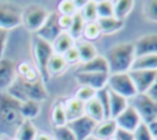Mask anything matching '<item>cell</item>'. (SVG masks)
<instances>
[{"label": "cell", "instance_id": "ba28073f", "mask_svg": "<svg viewBox=\"0 0 157 140\" xmlns=\"http://www.w3.org/2000/svg\"><path fill=\"white\" fill-rule=\"evenodd\" d=\"M129 104H131L136 109L144 123L148 124L152 120L157 119V102L146 93H137L131 98V102H129Z\"/></svg>", "mask_w": 157, "mask_h": 140}, {"label": "cell", "instance_id": "44dd1931", "mask_svg": "<svg viewBox=\"0 0 157 140\" xmlns=\"http://www.w3.org/2000/svg\"><path fill=\"white\" fill-rule=\"evenodd\" d=\"M76 44V41L70 36L69 32H61L59 37L53 42L52 47L55 54H61L64 55L70 48H72Z\"/></svg>", "mask_w": 157, "mask_h": 140}, {"label": "cell", "instance_id": "d590c367", "mask_svg": "<svg viewBox=\"0 0 157 140\" xmlns=\"http://www.w3.org/2000/svg\"><path fill=\"white\" fill-rule=\"evenodd\" d=\"M53 131H54V140H76L74 133L67 128V125L53 126Z\"/></svg>", "mask_w": 157, "mask_h": 140}, {"label": "cell", "instance_id": "5b68a950", "mask_svg": "<svg viewBox=\"0 0 157 140\" xmlns=\"http://www.w3.org/2000/svg\"><path fill=\"white\" fill-rule=\"evenodd\" d=\"M49 14L50 12L47 10V7L40 4H29L26 7H23L22 25L29 32L37 33L38 29L44 25Z\"/></svg>", "mask_w": 157, "mask_h": 140}, {"label": "cell", "instance_id": "bcb514c9", "mask_svg": "<svg viewBox=\"0 0 157 140\" xmlns=\"http://www.w3.org/2000/svg\"><path fill=\"white\" fill-rule=\"evenodd\" d=\"M147 126H148V130H150L151 135L153 136V139H157V119H155L151 123H148Z\"/></svg>", "mask_w": 157, "mask_h": 140}, {"label": "cell", "instance_id": "e0dca14e", "mask_svg": "<svg viewBox=\"0 0 157 140\" xmlns=\"http://www.w3.org/2000/svg\"><path fill=\"white\" fill-rule=\"evenodd\" d=\"M118 129V125L114 119L107 118L99 123H97L92 136L97 140H108L109 138L115 135V131Z\"/></svg>", "mask_w": 157, "mask_h": 140}, {"label": "cell", "instance_id": "ee69618b", "mask_svg": "<svg viewBox=\"0 0 157 140\" xmlns=\"http://www.w3.org/2000/svg\"><path fill=\"white\" fill-rule=\"evenodd\" d=\"M114 136L117 138V140H134V135H132V133L126 131V130L120 129V128L117 129Z\"/></svg>", "mask_w": 157, "mask_h": 140}, {"label": "cell", "instance_id": "4316f807", "mask_svg": "<svg viewBox=\"0 0 157 140\" xmlns=\"http://www.w3.org/2000/svg\"><path fill=\"white\" fill-rule=\"evenodd\" d=\"M135 1L131 0H118L113 1V9H114V17L118 20L124 21L134 10Z\"/></svg>", "mask_w": 157, "mask_h": 140}, {"label": "cell", "instance_id": "7402d4cb", "mask_svg": "<svg viewBox=\"0 0 157 140\" xmlns=\"http://www.w3.org/2000/svg\"><path fill=\"white\" fill-rule=\"evenodd\" d=\"M75 45H76V48L78 50L81 63L90 61V60H92L93 58H96L98 55L97 49H96V47H94V44L92 42H88V41H85V39L81 38V39L76 41Z\"/></svg>", "mask_w": 157, "mask_h": 140}, {"label": "cell", "instance_id": "836d02e7", "mask_svg": "<svg viewBox=\"0 0 157 140\" xmlns=\"http://www.w3.org/2000/svg\"><path fill=\"white\" fill-rule=\"evenodd\" d=\"M144 16L152 22H157V0H147L142 2Z\"/></svg>", "mask_w": 157, "mask_h": 140}, {"label": "cell", "instance_id": "1f68e13d", "mask_svg": "<svg viewBox=\"0 0 157 140\" xmlns=\"http://www.w3.org/2000/svg\"><path fill=\"white\" fill-rule=\"evenodd\" d=\"M82 17L85 18L86 23L87 22H94L98 20V15H97V7H96V1L92 0H87L85 1L82 9L80 10Z\"/></svg>", "mask_w": 157, "mask_h": 140}, {"label": "cell", "instance_id": "ffe728a7", "mask_svg": "<svg viewBox=\"0 0 157 140\" xmlns=\"http://www.w3.org/2000/svg\"><path fill=\"white\" fill-rule=\"evenodd\" d=\"M97 23L101 28L102 34H110V33H115L118 31H120L124 26H125V21L118 20L114 16L112 17H103V18H98Z\"/></svg>", "mask_w": 157, "mask_h": 140}, {"label": "cell", "instance_id": "30bf717a", "mask_svg": "<svg viewBox=\"0 0 157 140\" xmlns=\"http://www.w3.org/2000/svg\"><path fill=\"white\" fill-rule=\"evenodd\" d=\"M58 18H59V14L58 12H50L49 16H48V18L45 20L44 25L34 34L38 36L39 38H42L43 41L53 44V42L63 32L61 28H60V26H59V23H58Z\"/></svg>", "mask_w": 157, "mask_h": 140}, {"label": "cell", "instance_id": "9a60e30c", "mask_svg": "<svg viewBox=\"0 0 157 140\" xmlns=\"http://www.w3.org/2000/svg\"><path fill=\"white\" fill-rule=\"evenodd\" d=\"M135 56L157 54V33H147L134 42Z\"/></svg>", "mask_w": 157, "mask_h": 140}, {"label": "cell", "instance_id": "d6986e66", "mask_svg": "<svg viewBox=\"0 0 157 140\" xmlns=\"http://www.w3.org/2000/svg\"><path fill=\"white\" fill-rule=\"evenodd\" d=\"M129 106V99L109 90V118L115 119Z\"/></svg>", "mask_w": 157, "mask_h": 140}, {"label": "cell", "instance_id": "f907efd6", "mask_svg": "<svg viewBox=\"0 0 157 140\" xmlns=\"http://www.w3.org/2000/svg\"><path fill=\"white\" fill-rule=\"evenodd\" d=\"M0 140H6V139H5L4 136H0Z\"/></svg>", "mask_w": 157, "mask_h": 140}, {"label": "cell", "instance_id": "8fae6325", "mask_svg": "<svg viewBox=\"0 0 157 140\" xmlns=\"http://www.w3.org/2000/svg\"><path fill=\"white\" fill-rule=\"evenodd\" d=\"M16 77V63L10 58H0V92L7 91Z\"/></svg>", "mask_w": 157, "mask_h": 140}, {"label": "cell", "instance_id": "52a82bcc", "mask_svg": "<svg viewBox=\"0 0 157 140\" xmlns=\"http://www.w3.org/2000/svg\"><path fill=\"white\" fill-rule=\"evenodd\" d=\"M23 7L16 2L0 1V27L10 31L22 25Z\"/></svg>", "mask_w": 157, "mask_h": 140}, {"label": "cell", "instance_id": "681fc988", "mask_svg": "<svg viewBox=\"0 0 157 140\" xmlns=\"http://www.w3.org/2000/svg\"><path fill=\"white\" fill-rule=\"evenodd\" d=\"M6 140H17V139H15V138H9V139H6Z\"/></svg>", "mask_w": 157, "mask_h": 140}, {"label": "cell", "instance_id": "f35d334b", "mask_svg": "<svg viewBox=\"0 0 157 140\" xmlns=\"http://www.w3.org/2000/svg\"><path fill=\"white\" fill-rule=\"evenodd\" d=\"M96 96H97L99 103L102 104V107L104 109L105 118H109V88L108 87H104V88L97 91Z\"/></svg>", "mask_w": 157, "mask_h": 140}, {"label": "cell", "instance_id": "816d5d0a", "mask_svg": "<svg viewBox=\"0 0 157 140\" xmlns=\"http://www.w3.org/2000/svg\"><path fill=\"white\" fill-rule=\"evenodd\" d=\"M0 136H1V135H0Z\"/></svg>", "mask_w": 157, "mask_h": 140}, {"label": "cell", "instance_id": "277c9868", "mask_svg": "<svg viewBox=\"0 0 157 140\" xmlns=\"http://www.w3.org/2000/svg\"><path fill=\"white\" fill-rule=\"evenodd\" d=\"M32 53H33L37 70H38L42 80L43 81L48 80L49 77L47 74V65H48L50 56L54 54L52 44L34 34L32 38Z\"/></svg>", "mask_w": 157, "mask_h": 140}, {"label": "cell", "instance_id": "d4e9b609", "mask_svg": "<svg viewBox=\"0 0 157 140\" xmlns=\"http://www.w3.org/2000/svg\"><path fill=\"white\" fill-rule=\"evenodd\" d=\"M67 63L65 61L64 59V55L61 54H53L48 61V65H47V74H48V77L50 76H55V75H59L61 74L66 68H67Z\"/></svg>", "mask_w": 157, "mask_h": 140}, {"label": "cell", "instance_id": "f1b7e54d", "mask_svg": "<svg viewBox=\"0 0 157 140\" xmlns=\"http://www.w3.org/2000/svg\"><path fill=\"white\" fill-rule=\"evenodd\" d=\"M40 113V103L34 101H25L21 102V114L23 119L32 120L37 118Z\"/></svg>", "mask_w": 157, "mask_h": 140}, {"label": "cell", "instance_id": "4fadbf2b", "mask_svg": "<svg viewBox=\"0 0 157 140\" xmlns=\"http://www.w3.org/2000/svg\"><path fill=\"white\" fill-rule=\"evenodd\" d=\"M114 120H115L118 128L124 129V130L130 131V133H134L135 129L142 122L141 118H140V115H139V113L136 112V109L131 104H129L125 108V111L123 113H120Z\"/></svg>", "mask_w": 157, "mask_h": 140}, {"label": "cell", "instance_id": "7dc6e473", "mask_svg": "<svg viewBox=\"0 0 157 140\" xmlns=\"http://www.w3.org/2000/svg\"><path fill=\"white\" fill-rule=\"evenodd\" d=\"M36 140H54V138L48 133H38Z\"/></svg>", "mask_w": 157, "mask_h": 140}, {"label": "cell", "instance_id": "c3c4849f", "mask_svg": "<svg viewBox=\"0 0 157 140\" xmlns=\"http://www.w3.org/2000/svg\"><path fill=\"white\" fill-rule=\"evenodd\" d=\"M108 140H117V138H115V136H112V138H109Z\"/></svg>", "mask_w": 157, "mask_h": 140}, {"label": "cell", "instance_id": "f6af8a7d", "mask_svg": "<svg viewBox=\"0 0 157 140\" xmlns=\"http://www.w3.org/2000/svg\"><path fill=\"white\" fill-rule=\"evenodd\" d=\"M146 95H147V96H150L153 101H156V102H157V76H156V79H155L153 84L151 85V87L147 90Z\"/></svg>", "mask_w": 157, "mask_h": 140}, {"label": "cell", "instance_id": "6da1fadb", "mask_svg": "<svg viewBox=\"0 0 157 140\" xmlns=\"http://www.w3.org/2000/svg\"><path fill=\"white\" fill-rule=\"evenodd\" d=\"M6 92L20 102L34 101L40 103L47 101L48 98V92L42 79H38L36 81H26L23 77L17 76Z\"/></svg>", "mask_w": 157, "mask_h": 140}, {"label": "cell", "instance_id": "b9f144b4", "mask_svg": "<svg viewBox=\"0 0 157 140\" xmlns=\"http://www.w3.org/2000/svg\"><path fill=\"white\" fill-rule=\"evenodd\" d=\"M32 68H33V66H32L29 63H27V61H22V63H20L18 65H16L17 76H21V77L26 76V75L31 71V69H32Z\"/></svg>", "mask_w": 157, "mask_h": 140}, {"label": "cell", "instance_id": "7a4b0ae2", "mask_svg": "<svg viewBox=\"0 0 157 140\" xmlns=\"http://www.w3.org/2000/svg\"><path fill=\"white\" fill-rule=\"evenodd\" d=\"M25 119L21 114V102L10 96L6 91L0 92V128L6 134H16L17 128Z\"/></svg>", "mask_w": 157, "mask_h": 140}, {"label": "cell", "instance_id": "7bdbcfd3", "mask_svg": "<svg viewBox=\"0 0 157 140\" xmlns=\"http://www.w3.org/2000/svg\"><path fill=\"white\" fill-rule=\"evenodd\" d=\"M7 38H9V31L0 27V58H2V55H4L6 43H7Z\"/></svg>", "mask_w": 157, "mask_h": 140}, {"label": "cell", "instance_id": "603a6c76", "mask_svg": "<svg viewBox=\"0 0 157 140\" xmlns=\"http://www.w3.org/2000/svg\"><path fill=\"white\" fill-rule=\"evenodd\" d=\"M37 128L34 126V124L32 123V120H27L25 119L20 126L17 128L16 130V134H15V139L17 140H36L37 138Z\"/></svg>", "mask_w": 157, "mask_h": 140}, {"label": "cell", "instance_id": "d6a6232c", "mask_svg": "<svg viewBox=\"0 0 157 140\" xmlns=\"http://www.w3.org/2000/svg\"><path fill=\"white\" fill-rule=\"evenodd\" d=\"M96 7H97L98 18L114 16L113 1H109V0H99V1H96Z\"/></svg>", "mask_w": 157, "mask_h": 140}, {"label": "cell", "instance_id": "83f0119b", "mask_svg": "<svg viewBox=\"0 0 157 140\" xmlns=\"http://www.w3.org/2000/svg\"><path fill=\"white\" fill-rule=\"evenodd\" d=\"M85 25H86V21L82 17L80 11H77L76 14L72 15V21H71V25H70V28L67 32L75 41H78L82 38V32H83Z\"/></svg>", "mask_w": 157, "mask_h": 140}, {"label": "cell", "instance_id": "4dcf8cb0", "mask_svg": "<svg viewBox=\"0 0 157 140\" xmlns=\"http://www.w3.org/2000/svg\"><path fill=\"white\" fill-rule=\"evenodd\" d=\"M101 34H102V32H101V28H99L97 21L87 22L85 25V28H83V32H82V39L93 43V41H97L101 37Z\"/></svg>", "mask_w": 157, "mask_h": 140}, {"label": "cell", "instance_id": "f546056e", "mask_svg": "<svg viewBox=\"0 0 157 140\" xmlns=\"http://www.w3.org/2000/svg\"><path fill=\"white\" fill-rule=\"evenodd\" d=\"M50 118H52V122H53V126H64V125L67 124V118H66V114H65L63 102H56L53 106Z\"/></svg>", "mask_w": 157, "mask_h": 140}, {"label": "cell", "instance_id": "8992f818", "mask_svg": "<svg viewBox=\"0 0 157 140\" xmlns=\"http://www.w3.org/2000/svg\"><path fill=\"white\" fill-rule=\"evenodd\" d=\"M107 87L110 91H113L128 99H131L132 97H135L137 95L136 87H135L134 81L129 72L109 74Z\"/></svg>", "mask_w": 157, "mask_h": 140}, {"label": "cell", "instance_id": "484cf974", "mask_svg": "<svg viewBox=\"0 0 157 140\" xmlns=\"http://www.w3.org/2000/svg\"><path fill=\"white\" fill-rule=\"evenodd\" d=\"M130 70H157V54H148L135 58Z\"/></svg>", "mask_w": 157, "mask_h": 140}, {"label": "cell", "instance_id": "74e56055", "mask_svg": "<svg viewBox=\"0 0 157 140\" xmlns=\"http://www.w3.org/2000/svg\"><path fill=\"white\" fill-rule=\"evenodd\" d=\"M132 135H134V140H155L153 136L151 135L150 130H148L147 124L144 122L140 123V125L135 129Z\"/></svg>", "mask_w": 157, "mask_h": 140}, {"label": "cell", "instance_id": "9c48e42d", "mask_svg": "<svg viewBox=\"0 0 157 140\" xmlns=\"http://www.w3.org/2000/svg\"><path fill=\"white\" fill-rule=\"evenodd\" d=\"M67 128L74 133L76 140H87L92 136L93 130L97 125V122L91 119L88 115H82L77 119L67 122Z\"/></svg>", "mask_w": 157, "mask_h": 140}, {"label": "cell", "instance_id": "7c38bea8", "mask_svg": "<svg viewBox=\"0 0 157 140\" xmlns=\"http://www.w3.org/2000/svg\"><path fill=\"white\" fill-rule=\"evenodd\" d=\"M76 81L80 86H88L96 91H99L104 87H107L109 74L103 72H82V74H75Z\"/></svg>", "mask_w": 157, "mask_h": 140}, {"label": "cell", "instance_id": "60d3db41", "mask_svg": "<svg viewBox=\"0 0 157 140\" xmlns=\"http://www.w3.org/2000/svg\"><path fill=\"white\" fill-rule=\"evenodd\" d=\"M71 21H72V16H66V15H59V18H58V23L61 28L63 32H67L69 28H70V25H71Z\"/></svg>", "mask_w": 157, "mask_h": 140}, {"label": "cell", "instance_id": "ab89813d", "mask_svg": "<svg viewBox=\"0 0 157 140\" xmlns=\"http://www.w3.org/2000/svg\"><path fill=\"white\" fill-rule=\"evenodd\" d=\"M64 59H65V61L67 63V65H70V64H77V63H81L80 54H78V50H77L76 45H74L72 48H70V49L64 54Z\"/></svg>", "mask_w": 157, "mask_h": 140}, {"label": "cell", "instance_id": "e575fe53", "mask_svg": "<svg viewBox=\"0 0 157 140\" xmlns=\"http://www.w3.org/2000/svg\"><path fill=\"white\" fill-rule=\"evenodd\" d=\"M78 11L76 1L72 0H61L58 4V14L59 15H66V16H72Z\"/></svg>", "mask_w": 157, "mask_h": 140}, {"label": "cell", "instance_id": "cb8c5ba5", "mask_svg": "<svg viewBox=\"0 0 157 140\" xmlns=\"http://www.w3.org/2000/svg\"><path fill=\"white\" fill-rule=\"evenodd\" d=\"M86 115H88L91 119H93L97 123L107 119L105 114H104V109H103L102 104L99 103L97 96H94L92 99L86 102Z\"/></svg>", "mask_w": 157, "mask_h": 140}, {"label": "cell", "instance_id": "ac0fdd59", "mask_svg": "<svg viewBox=\"0 0 157 140\" xmlns=\"http://www.w3.org/2000/svg\"><path fill=\"white\" fill-rule=\"evenodd\" d=\"M63 104H64L67 122H71V120L77 119L86 114V103L77 99L76 97H71V98L66 99Z\"/></svg>", "mask_w": 157, "mask_h": 140}, {"label": "cell", "instance_id": "8d00e7d4", "mask_svg": "<svg viewBox=\"0 0 157 140\" xmlns=\"http://www.w3.org/2000/svg\"><path fill=\"white\" fill-rule=\"evenodd\" d=\"M96 93H97V91L93 90V88H91V87H88V86H80V87L76 90L74 97H76L77 99L82 101L83 103H86V102H88L90 99H92V98L96 96Z\"/></svg>", "mask_w": 157, "mask_h": 140}, {"label": "cell", "instance_id": "3957f363", "mask_svg": "<svg viewBox=\"0 0 157 140\" xmlns=\"http://www.w3.org/2000/svg\"><path fill=\"white\" fill-rule=\"evenodd\" d=\"M105 59L109 65V74L129 72L135 60V47L132 42L118 43L108 49Z\"/></svg>", "mask_w": 157, "mask_h": 140}, {"label": "cell", "instance_id": "2e32d148", "mask_svg": "<svg viewBox=\"0 0 157 140\" xmlns=\"http://www.w3.org/2000/svg\"><path fill=\"white\" fill-rule=\"evenodd\" d=\"M82 72H103L109 74V65L104 55H97L90 61L81 63L75 74H82Z\"/></svg>", "mask_w": 157, "mask_h": 140}, {"label": "cell", "instance_id": "5bb4252c", "mask_svg": "<svg viewBox=\"0 0 157 140\" xmlns=\"http://www.w3.org/2000/svg\"><path fill=\"white\" fill-rule=\"evenodd\" d=\"M129 74L137 93H146L157 76V70H130Z\"/></svg>", "mask_w": 157, "mask_h": 140}]
</instances>
